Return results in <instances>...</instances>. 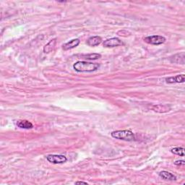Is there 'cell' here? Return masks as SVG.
<instances>
[{
	"mask_svg": "<svg viewBox=\"0 0 185 185\" xmlns=\"http://www.w3.org/2000/svg\"><path fill=\"white\" fill-rule=\"evenodd\" d=\"M171 152L175 155H178L179 156H184V148L181 147H177L171 150Z\"/></svg>",
	"mask_w": 185,
	"mask_h": 185,
	"instance_id": "4fadbf2b",
	"label": "cell"
},
{
	"mask_svg": "<svg viewBox=\"0 0 185 185\" xmlns=\"http://www.w3.org/2000/svg\"><path fill=\"white\" fill-rule=\"evenodd\" d=\"M159 176L162 179L165 180H169V181H175L177 179V177L172 174V173L168 172L166 171H162L159 173Z\"/></svg>",
	"mask_w": 185,
	"mask_h": 185,
	"instance_id": "7c38bea8",
	"label": "cell"
},
{
	"mask_svg": "<svg viewBox=\"0 0 185 185\" xmlns=\"http://www.w3.org/2000/svg\"><path fill=\"white\" fill-rule=\"evenodd\" d=\"M185 80V75H179L175 76V77H170L166 79L167 83H182Z\"/></svg>",
	"mask_w": 185,
	"mask_h": 185,
	"instance_id": "8992f818",
	"label": "cell"
},
{
	"mask_svg": "<svg viewBox=\"0 0 185 185\" xmlns=\"http://www.w3.org/2000/svg\"><path fill=\"white\" fill-rule=\"evenodd\" d=\"M46 159L49 162L54 164H61L67 161V157L63 155H49L47 156Z\"/></svg>",
	"mask_w": 185,
	"mask_h": 185,
	"instance_id": "277c9868",
	"label": "cell"
},
{
	"mask_svg": "<svg viewBox=\"0 0 185 185\" xmlns=\"http://www.w3.org/2000/svg\"><path fill=\"white\" fill-rule=\"evenodd\" d=\"M100 67L98 63L87 62V61H80L73 65V68L75 71L79 72H91L96 71Z\"/></svg>",
	"mask_w": 185,
	"mask_h": 185,
	"instance_id": "6da1fadb",
	"label": "cell"
},
{
	"mask_svg": "<svg viewBox=\"0 0 185 185\" xmlns=\"http://www.w3.org/2000/svg\"><path fill=\"white\" fill-rule=\"evenodd\" d=\"M82 56L86 59H90V60H95V59H100L101 57V55L99 54H86V55H82Z\"/></svg>",
	"mask_w": 185,
	"mask_h": 185,
	"instance_id": "5bb4252c",
	"label": "cell"
},
{
	"mask_svg": "<svg viewBox=\"0 0 185 185\" xmlns=\"http://www.w3.org/2000/svg\"><path fill=\"white\" fill-rule=\"evenodd\" d=\"M144 41L149 44L152 45H160L163 44L166 41V39L161 35H151V36L145 37Z\"/></svg>",
	"mask_w": 185,
	"mask_h": 185,
	"instance_id": "3957f363",
	"label": "cell"
},
{
	"mask_svg": "<svg viewBox=\"0 0 185 185\" xmlns=\"http://www.w3.org/2000/svg\"><path fill=\"white\" fill-rule=\"evenodd\" d=\"M103 44V46L107 47V48H111V47H116L123 45V43L118 38H111V39L106 40Z\"/></svg>",
	"mask_w": 185,
	"mask_h": 185,
	"instance_id": "5b68a950",
	"label": "cell"
},
{
	"mask_svg": "<svg viewBox=\"0 0 185 185\" xmlns=\"http://www.w3.org/2000/svg\"><path fill=\"white\" fill-rule=\"evenodd\" d=\"M80 41L78 39H72L71 40L67 43H66L62 46V48L64 50L67 51V50H70V49H74L75 47H77L78 45L80 44Z\"/></svg>",
	"mask_w": 185,
	"mask_h": 185,
	"instance_id": "52a82bcc",
	"label": "cell"
},
{
	"mask_svg": "<svg viewBox=\"0 0 185 185\" xmlns=\"http://www.w3.org/2000/svg\"><path fill=\"white\" fill-rule=\"evenodd\" d=\"M151 109L158 113H165L170 111L171 108L166 105H161V104H159V105H154L151 108Z\"/></svg>",
	"mask_w": 185,
	"mask_h": 185,
	"instance_id": "30bf717a",
	"label": "cell"
},
{
	"mask_svg": "<svg viewBox=\"0 0 185 185\" xmlns=\"http://www.w3.org/2000/svg\"><path fill=\"white\" fill-rule=\"evenodd\" d=\"M111 135L114 138L124 141H133L135 139L134 133L130 130H117L111 132Z\"/></svg>",
	"mask_w": 185,
	"mask_h": 185,
	"instance_id": "7a4b0ae2",
	"label": "cell"
},
{
	"mask_svg": "<svg viewBox=\"0 0 185 185\" xmlns=\"http://www.w3.org/2000/svg\"><path fill=\"white\" fill-rule=\"evenodd\" d=\"M174 164L177 165V166H184L185 164V162H184V161H183V160L177 161L176 162L174 163Z\"/></svg>",
	"mask_w": 185,
	"mask_h": 185,
	"instance_id": "9a60e30c",
	"label": "cell"
},
{
	"mask_svg": "<svg viewBox=\"0 0 185 185\" xmlns=\"http://www.w3.org/2000/svg\"><path fill=\"white\" fill-rule=\"evenodd\" d=\"M16 124H17L18 127L22 128V129L29 130L34 127L32 123L28 120H18Z\"/></svg>",
	"mask_w": 185,
	"mask_h": 185,
	"instance_id": "9c48e42d",
	"label": "cell"
},
{
	"mask_svg": "<svg viewBox=\"0 0 185 185\" xmlns=\"http://www.w3.org/2000/svg\"><path fill=\"white\" fill-rule=\"evenodd\" d=\"M102 42V39L100 36H92L87 41V44L90 46H96Z\"/></svg>",
	"mask_w": 185,
	"mask_h": 185,
	"instance_id": "ba28073f",
	"label": "cell"
},
{
	"mask_svg": "<svg viewBox=\"0 0 185 185\" xmlns=\"http://www.w3.org/2000/svg\"><path fill=\"white\" fill-rule=\"evenodd\" d=\"M76 184H87V182H75Z\"/></svg>",
	"mask_w": 185,
	"mask_h": 185,
	"instance_id": "2e32d148",
	"label": "cell"
},
{
	"mask_svg": "<svg viewBox=\"0 0 185 185\" xmlns=\"http://www.w3.org/2000/svg\"><path fill=\"white\" fill-rule=\"evenodd\" d=\"M56 44V39H52L51 41H49L46 45H45L44 47V52L46 54H48L49 52H51L54 50V49L55 48Z\"/></svg>",
	"mask_w": 185,
	"mask_h": 185,
	"instance_id": "8fae6325",
	"label": "cell"
}]
</instances>
